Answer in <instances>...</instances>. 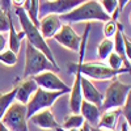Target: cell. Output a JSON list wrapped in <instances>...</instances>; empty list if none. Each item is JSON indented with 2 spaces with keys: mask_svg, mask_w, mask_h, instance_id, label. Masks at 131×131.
Masks as SVG:
<instances>
[{
  "mask_svg": "<svg viewBox=\"0 0 131 131\" xmlns=\"http://www.w3.org/2000/svg\"><path fill=\"white\" fill-rule=\"evenodd\" d=\"M60 20H64L66 24L71 23H91V21H106L110 20V16L105 13L101 4L97 0H85L84 3L73 8L71 12L59 16Z\"/></svg>",
  "mask_w": 131,
  "mask_h": 131,
  "instance_id": "obj_1",
  "label": "cell"
},
{
  "mask_svg": "<svg viewBox=\"0 0 131 131\" xmlns=\"http://www.w3.org/2000/svg\"><path fill=\"white\" fill-rule=\"evenodd\" d=\"M15 13L17 15V17H18V20H20L21 28H23V31H24V34H25V38L28 39V43H30V45L34 47V49L39 50L54 66L59 67V66L57 64V62H55L54 54H52L51 49L49 47L46 39L42 37L38 26H36V25L29 20V17H28V15H26V12H25V9H24L23 7H16Z\"/></svg>",
  "mask_w": 131,
  "mask_h": 131,
  "instance_id": "obj_2",
  "label": "cell"
},
{
  "mask_svg": "<svg viewBox=\"0 0 131 131\" xmlns=\"http://www.w3.org/2000/svg\"><path fill=\"white\" fill-rule=\"evenodd\" d=\"M45 71H60L59 67L54 66L43 54L34 49L30 43L26 42L25 50V67H24V79L34 78L36 75Z\"/></svg>",
  "mask_w": 131,
  "mask_h": 131,
  "instance_id": "obj_3",
  "label": "cell"
},
{
  "mask_svg": "<svg viewBox=\"0 0 131 131\" xmlns=\"http://www.w3.org/2000/svg\"><path fill=\"white\" fill-rule=\"evenodd\" d=\"M112 84L107 86L106 93L104 96L102 105L100 107L101 113L110 110V109H121L125 104L126 97L128 93H131V85L130 84H123L121 83L117 78L112 79Z\"/></svg>",
  "mask_w": 131,
  "mask_h": 131,
  "instance_id": "obj_4",
  "label": "cell"
},
{
  "mask_svg": "<svg viewBox=\"0 0 131 131\" xmlns=\"http://www.w3.org/2000/svg\"><path fill=\"white\" fill-rule=\"evenodd\" d=\"M2 123L8 131H29L28 118H26V106L20 102H12L3 115Z\"/></svg>",
  "mask_w": 131,
  "mask_h": 131,
  "instance_id": "obj_5",
  "label": "cell"
},
{
  "mask_svg": "<svg viewBox=\"0 0 131 131\" xmlns=\"http://www.w3.org/2000/svg\"><path fill=\"white\" fill-rule=\"evenodd\" d=\"M79 68L81 72V76L86 79H94V80H109L114 79L118 75H122L126 72H130L128 68H121V70H112L109 66L101 64V63H84V60H78Z\"/></svg>",
  "mask_w": 131,
  "mask_h": 131,
  "instance_id": "obj_6",
  "label": "cell"
},
{
  "mask_svg": "<svg viewBox=\"0 0 131 131\" xmlns=\"http://www.w3.org/2000/svg\"><path fill=\"white\" fill-rule=\"evenodd\" d=\"M63 94H66V93L64 92H49L42 88H37L34 94L30 97V100L25 105L26 106V118L29 119L31 115H34L36 113L43 110V109H50L54 105V102Z\"/></svg>",
  "mask_w": 131,
  "mask_h": 131,
  "instance_id": "obj_7",
  "label": "cell"
},
{
  "mask_svg": "<svg viewBox=\"0 0 131 131\" xmlns=\"http://www.w3.org/2000/svg\"><path fill=\"white\" fill-rule=\"evenodd\" d=\"M85 0H52V2H43L39 4L38 17H43L46 15H66L71 12L73 8L84 3Z\"/></svg>",
  "mask_w": 131,
  "mask_h": 131,
  "instance_id": "obj_8",
  "label": "cell"
},
{
  "mask_svg": "<svg viewBox=\"0 0 131 131\" xmlns=\"http://www.w3.org/2000/svg\"><path fill=\"white\" fill-rule=\"evenodd\" d=\"M33 79H34V81L37 83L38 88H42L45 91H49V92H64V93L71 92L70 86L52 71L41 72V73L36 75Z\"/></svg>",
  "mask_w": 131,
  "mask_h": 131,
  "instance_id": "obj_9",
  "label": "cell"
},
{
  "mask_svg": "<svg viewBox=\"0 0 131 131\" xmlns=\"http://www.w3.org/2000/svg\"><path fill=\"white\" fill-rule=\"evenodd\" d=\"M68 70L71 73L75 75V80L73 85L70 92V109L72 113H79L80 110V105L83 101V96H81V88H80V80H81V72L79 68V63H71L68 66Z\"/></svg>",
  "mask_w": 131,
  "mask_h": 131,
  "instance_id": "obj_10",
  "label": "cell"
},
{
  "mask_svg": "<svg viewBox=\"0 0 131 131\" xmlns=\"http://www.w3.org/2000/svg\"><path fill=\"white\" fill-rule=\"evenodd\" d=\"M54 39L71 51H79L81 37L78 36V33L71 28L70 24H63L59 31L54 36Z\"/></svg>",
  "mask_w": 131,
  "mask_h": 131,
  "instance_id": "obj_11",
  "label": "cell"
},
{
  "mask_svg": "<svg viewBox=\"0 0 131 131\" xmlns=\"http://www.w3.org/2000/svg\"><path fill=\"white\" fill-rule=\"evenodd\" d=\"M60 26H62V20L59 18L58 15H46L39 18L38 29L45 39L52 38L59 31Z\"/></svg>",
  "mask_w": 131,
  "mask_h": 131,
  "instance_id": "obj_12",
  "label": "cell"
},
{
  "mask_svg": "<svg viewBox=\"0 0 131 131\" xmlns=\"http://www.w3.org/2000/svg\"><path fill=\"white\" fill-rule=\"evenodd\" d=\"M80 88H81V96L84 101H88L97 107H101L102 100H104V94L98 91L96 86L84 76H81L80 80Z\"/></svg>",
  "mask_w": 131,
  "mask_h": 131,
  "instance_id": "obj_13",
  "label": "cell"
},
{
  "mask_svg": "<svg viewBox=\"0 0 131 131\" xmlns=\"http://www.w3.org/2000/svg\"><path fill=\"white\" fill-rule=\"evenodd\" d=\"M38 85L34 81L33 78H28L24 79L23 81H20L18 84H16V97L15 101L26 105L28 101L30 100V97L34 94V92L37 91Z\"/></svg>",
  "mask_w": 131,
  "mask_h": 131,
  "instance_id": "obj_14",
  "label": "cell"
},
{
  "mask_svg": "<svg viewBox=\"0 0 131 131\" xmlns=\"http://www.w3.org/2000/svg\"><path fill=\"white\" fill-rule=\"evenodd\" d=\"M29 119H30V122H33L36 126L43 130H55L60 126L57 122L55 117L52 115L50 109H43V110L36 113L34 115H31Z\"/></svg>",
  "mask_w": 131,
  "mask_h": 131,
  "instance_id": "obj_15",
  "label": "cell"
},
{
  "mask_svg": "<svg viewBox=\"0 0 131 131\" xmlns=\"http://www.w3.org/2000/svg\"><path fill=\"white\" fill-rule=\"evenodd\" d=\"M79 113L83 115L84 121L88 122V126L91 127H96L97 123H98V119H100V115H101V110L100 107H97L96 105L88 102V101H81V105H80V110Z\"/></svg>",
  "mask_w": 131,
  "mask_h": 131,
  "instance_id": "obj_16",
  "label": "cell"
},
{
  "mask_svg": "<svg viewBox=\"0 0 131 131\" xmlns=\"http://www.w3.org/2000/svg\"><path fill=\"white\" fill-rule=\"evenodd\" d=\"M119 114H121V109H110V110L102 112L96 127L106 131H115L117 119L119 118Z\"/></svg>",
  "mask_w": 131,
  "mask_h": 131,
  "instance_id": "obj_17",
  "label": "cell"
},
{
  "mask_svg": "<svg viewBox=\"0 0 131 131\" xmlns=\"http://www.w3.org/2000/svg\"><path fill=\"white\" fill-rule=\"evenodd\" d=\"M9 37H8V46H9V50L13 51L16 55L18 54L20 51V47H21V42H23V39L25 38V34L24 31L21 30L20 33L16 31L15 26H13V20H12V16L9 17Z\"/></svg>",
  "mask_w": 131,
  "mask_h": 131,
  "instance_id": "obj_18",
  "label": "cell"
},
{
  "mask_svg": "<svg viewBox=\"0 0 131 131\" xmlns=\"http://www.w3.org/2000/svg\"><path fill=\"white\" fill-rule=\"evenodd\" d=\"M113 51L119 55L123 62H125V67L130 68V62L126 58V54H125V45H123V28L121 24H117V31L114 34V41H113Z\"/></svg>",
  "mask_w": 131,
  "mask_h": 131,
  "instance_id": "obj_19",
  "label": "cell"
},
{
  "mask_svg": "<svg viewBox=\"0 0 131 131\" xmlns=\"http://www.w3.org/2000/svg\"><path fill=\"white\" fill-rule=\"evenodd\" d=\"M23 8L25 9V12H26L29 20H30L36 26H38V25H39V17H38L39 0H26Z\"/></svg>",
  "mask_w": 131,
  "mask_h": 131,
  "instance_id": "obj_20",
  "label": "cell"
},
{
  "mask_svg": "<svg viewBox=\"0 0 131 131\" xmlns=\"http://www.w3.org/2000/svg\"><path fill=\"white\" fill-rule=\"evenodd\" d=\"M84 125V118L80 113H72L67 118H64V123L60 126L64 130H71V128H81Z\"/></svg>",
  "mask_w": 131,
  "mask_h": 131,
  "instance_id": "obj_21",
  "label": "cell"
},
{
  "mask_svg": "<svg viewBox=\"0 0 131 131\" xmlns=\"http://www.w3.org/2000/svg\"><path fill=\"white\" fill-rule=\"evenodd\" d=\"M15 97H16V85L13 86L12 91L0 94V121H2L3 115L5 114L7 109L10 106V104L15 101Z\"/></svg>",
  "mask_w": 131,
  "mask_h": 131,
  "instance_id": "obj_22",
  "label": "cell"
},
{
  "mask_svg": "<svg viewBox=\"0 0 131 131\" xmlns=\"http://www.w3.org/2000/svg\"><path fill=\"white\" fill-rule=\"evenodd\" d=\"M112 52H113V41L109 39V38H105L97 47L98 58L101 60H105V59H107V57L110 55Z\"/></svg>",
  "mask_w": 131,
  "mask_h": 131,
  "instance_id": "obj_23",
  "label": "cell"
},
{
  "mask_svg": "<svg viewBox=\"0 0 131 131\" xmlns=\"http://www.w3.org/2000/svg\"><path fill=\"white\" fill-rule=\"evenodd\" d=\"M107 66L110 67L112 70H121V68H123L125 67V62H123V59L119 57V55H117V54L113 51L110 55L107 57ZM126 68V67H125ZM130 70V68H128Z\"/></svg>",
  "mask_w": 131,
  "mask_h": 131,
  "instance_id": "obj_24",
  "label": "cell"
},
{
  "mask_svg": "<svg viewBox=\"0 0 131 131\" xmlns=\"http://www.w3.org/2000/svg\"><path fill=\"white\" fill-rule=\"evenodd\" d=\"M0 63H3L5 66H15L17 63V55L10 51V50H5V51H2L0 52Z\"/></svg>",
  "mask_w": 131,
  "mask_h": 131,
  "instance_id": "obj_25",
  "label": "cell"
},
{
  "mask_svg": "<svg viewBox=\"0 0 131 131\" xmlns=\"http://www.w3.org/2000/svg\"><path fill=\"white\" fill-rule=\"evenodd\" d=\"M98 3L101 4L102 9L105 10V13H106V15H109V16H112V15L115 12L117 7H118L117 0H100Z\"/></svg>",
  "mask_w": 131,
  "mask_h": 131,
  "instance_id": "obj_26",
  "label": "cell"
},
{
  "mask_svg": "<svg viewBox=\"0 0 131 131\" xmlns=\"http://www.w3.org/2000/svg\"><path fill=\"white\" fill-rule=\"evenodd\" d=\"M117 31V21H113L112 18L106 21V23H104V34L106 38L110 39L112 37H114Z\"/></svg>",
  "mask_w": 131,
  "mask_h": 131,
  "instance_id": "obj_27",
  "label": "cell"
},
{
  "mask_svg": "<svg viewBox=\"0 0 131 131\" xmlns=\"http://www.w3.org/2000/svg\"><path fill=\"white\" fill-rule=\"evenodd\" d=\"M121 113L123 114V117L126 118V122L130 126V123H131V93H128V96L126 97L125 104L121 107Z\"/></svg>",
  "mask_w": 131,
  "mask_h": 131,
  "instance_id": "obj_28",
  "label": "cell"
},
{
  "mask_svg": "<svg viewBox=\"0 0 131 131\" xmlns=\"http://www.w3.org/2000/svg\"><path fill=\"white\" fill-rule=\"evenodd\" d=\"M12 15L7 16L3 9H0V33H7L9 30V17Z\"/></svg>",
  "mask_w": 131,
  "mask_h": 131,
  "instance_id": "obj_29",
  "label": "cell"
},
{
  "mask_svg": "<svg viewBox=\"0 0 131 131\" xmlns=\"http://www.w3.org/2000/svg\"><path fill=\"white\" fill-rule=\"evenodd\" d=\"M0 9H3L7 16L12 15V2L10 0H0Z\"/></svg>",
  "mask_w": 131,
  "mask_h": 131,
  "instance_id": "obj_30",
  "label": "cell"
},
{
  "mask_svg": "<svg viewBox=\"0 0 131 131\" xmlns=\"http://www.w3.org/2000/svg\"><path fill=\"white\" fill-rule=\"evenodd\" d=\"M123 45H125V54H126V58L130 62V57H131V42L130 39L123 34Z\"/></svg>",
  "mask_w": 131,
  "mask_h": 131,
  "instance_id": "obj_31",
  "label": "cell"
},
{
  "mask_svg": "<svg viewBox=\"0 0 131 131\" xmlns=\"http://www.w3.org/2000/svg\"><path fill=\"white\" fill-rule=\"evenodd\" d=\"M8 46V38L5 37V33H0V52L5 51Z\"/></svg>",
  "mask_w": 131,
  "mask_h": 131,
  "instance_id": "obj_32",
  "label": "cell"
},
{
  "mask_svg": "<svg viewBox=\"0 0 131 131\" xmlns=\"http://www.w3.org/2000/svg\"><path fill=\"white\" fill-rule=\"evenodd\" d=\"M128 3H130V0H117V4H118L117 9H118V12L122 13V10L125 9L126 4H128Z\"/></svg>",
  "mask_w": 131,
  "mask_h": 131,
  "instance_id": "obj_33",
  "label": "cell"
},
{
  "mask_svg": "<svg viewBox=\"0 0 131 131\" xmlns=\"http://www.w3.org/2000/svg\"><path fill=\"white\" fill-rule=\"evenodd\" d=\"M12 4H15L16 7H23V4H25L26 0H10Z\"/></svg>",
  "mask_w": 131,
  "mask_h": 131,
  "instance_id": "obj_34",
  "label": "cell"
},
{
  "mask_svg": "<svg viewBox=\"0 0 131 131\" xmlns=\"http://www.w3.org/2000/svg\"><path fill=\"white\" fill-rule=\"evenodd\" d=\"M121 131H130V126L127 122H123L122 126H121Z\"/></svg>",
  "mask_w": 131,
  "mask_h": 131,
  "instance_id": "obj_35",
  "label": "cell"
},
{
  "mask_svg": "<svg viewBox=\"0 0 131 131\" xmlns=\"http://www.w3.org/2000/svg\"><path fill=\"white\" fill-rule=\"evenodd\" d=\"M55 131H80V128L78 130V128H71V130H64V128H62L60 126L58 127V128H55Z\"/></svg>",
  "mask_w": 131,
  "mask_h": 131,
  "instance_id": "obj_36",
  "label": "cell"
},
{
  "mask_svg": "<svg viewBox=\"0 0 131 131\" xmlns=\"http://www.w3.org/2000/svg\"><path fill=\"white\" fill-rule=\"evenodd\" d=\"M80 131H91V127L86 125V123H84L83 126H81V128H80Z\"/></svg>",
  "mask_w": 131,
  "mask_h": 131,
  "instance_id": "obj_37",
  "label": "cell"
},
{
  "mask_svg": "<svg viewBox=\"0 0 131 131\" xmlns=\"http://www.w3.org/2000/svg\"><path fill=\"white\" fill-rule=\"evenodd\" d=\"M91 131H106V130H101V128H97V127H91Z\"/></svg>",
  "mask_w": 131,
  "mask_h": 131,
  "instance_id": "obj_38",
  "label": "cell"
},
{
  "mask_svg": "<svg viewBox=\"0 0 131 131\" xmlns=\"http://www.w3.org/2000/svg\"><path fill=\"white\" fill-rule=\"evenodd\" d=\"M0 131H8V130H7V128H5V127L2 125V123H0Z\"/></svg>",
  "mask_w": 131,
  "mask_h": 131,
  "instance_id": "obj_39",
  "label": "cell"
},
{
  "mask_svg": "<svg viewBox=\"0 0 131 131\" xmlns=\"http://www.w3.org/2000/svg\"><path fill=\"white\" fill-rule=\"evenodd\" d=\"M47 2H52V0H47Z\"/></svg>",
  "mask_w": 131,
  "mask_h": 131,
  "instance_id": "obj_40",
  "label": "cell"
},
{
  "mask_svg": "<svg viewBox=\"0 0 131 131\" xmlns=\"http://www.w3.org/2000/svg\"><path fill=\"white\" fill-rule=\"evenodd\" d=\"M97 2H100V0H97Z\"/></svg>",
  "mask_w": 131,
  "mask_h": 131,
  "instance_id": "obj_41",
  "label": "cell"
}]
</instances>
